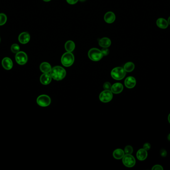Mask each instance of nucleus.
Masks as SVG:
<instances>
[{"label":"nucleus","instance_id":"nucleus-32","mask_svg":"<svg viewBox=\"0 0 170 170\" xmlns=\"http://www.w3.org/2000/svg\"><path fill=\"white\" fill-rule=\"evenodd\" d=\"M168 121L170 124V113L169 114V115L168 116Z\"/></svg>","mask_w":170,"mask_h":170},{"label":"nucleus","instance_id":"nucleus-7","mask_svg":"<svg viewBox=\"0 0 170 170\" xmlns=\"http://www.w3.org/2000/svg\"><path fill=\"white\" fill-rule=\"evenodd\" d=\"M113 94L110 90H104L102 92L99 96V99L103 103H108L112 100Z\"/></svg>","mask_w":170,"mask_h":170},{"label":"nucleus","instance_id":"nucleus-27","mask_svg":"<svg viewBox=\"0 0 170 170\" xmlns=\"http://www.w3.org/2000/svg\"><path fill=\"white\" fill-rule=\"evenodd\" d=\"M152 170H163V168L160 165H155L152 168Z\"/></svg>","mask_w":170,"mask_h":170},{"label":"nucleus","instance_id":"nucleus-31","mask_svg":"<svg viewBox=\"0 0 170 170\" xmlns=\"http://www.w3.org/2000/svg\"><path fill=\"white\" fill-rule=\"evenodd\" d=\"M168 23L169 25H170V17H169L168 19Z\"/></svg>","mask_w":170,"mask_h":170},{"label":"nucleus","instance_id":"nucleus-6","mask_svg":"<svg viewBox=\"0 0 170 170\" xmlns=\"http://www.w3.org/2000/svg\"><path fill=\"white\" fill-rule=\"evenodd\" d=\"M51 98L48 95L43 94L39 96L37 98V103L41 107L48 106L51 103Z\"/></svg>","mask_w":170,"mask_h":170},{"label":"nucleus","instance_id":"nucleus-24","mask_svg":"<svg viewBox=\"0 0 170 170\" xmlns=\"http://www.w3.org/2000/svg\"><path fill=\"white\" fill-rule=\"evenodd\" d=\"M133 151V149L130 145L126 146L124 148V153L126 154H131Z\"/></svg>","mask_w":170,"mask_h":170},{"label":"nucleus","instance_id":"nucleus-14","mask_svg":"<svg viewBox=\"0 0 170 170\" xmlns=\"http://www.w3.org/2000/svg\"><path fill=\"white\" fill-rule=\"evenodd\" d=\"M104 20L107 23H111L116 20V16L112 12H107L104 16Z\"/></svg>","mask_w":170,"mask_h":170},{"label":"nucleus","instance_id":"nucleus-26","mask_svg":"<svg viewBox=\"0 0 170 170\" xmlns=\"http://www.w3.org/2000/svg\"><path fill=\"white\" fill-rule=\"evenodd\" d=\"M104 90H111V85L109 82H106L104 84Z\"/></svg>","mask_w":170,"mask_h":170},{"label":"nucleus","instance_id":"nucleus-11","mask_svg":"<svg viewBox=\"0 0 170 170\" xmlns=\"http://www.w3.org/2000/svg\"><path fill=\"white\" fill-rule=\"evenodd\" d=\"M123 86L122 84L119 82L116 83L111 85V90L112 92V93L119 94L121 93L123 91Z\"/></svg>","mask_w":170,"mask_h":170},{"label":"nucleus","instance_id":"nucleus-13","mask_svg":"<svg viewBox=\"0 0 170 170\" xmlns=\"http://www.w3.org/2000/svg\"><path fill=\"white\" fill-rule=\"evenodd\" d=\"M30 40V34L27 32H23L18 36V40L22 44H25Z\"/></svg>","mask_w":170,"mask_h":170},{"label":"nucleus","instance_id":"nucleus-30","mask_svg":"<svg viewBox=\"0 0 170 170\" xmlns=\"http://www.w3.org/2000/svg\"><path fill=\"white\" fill-rule=\"evenodd\" d=\"M160 154L162 157H166L167 155V151L165 149H162V150H161Z\"/></svg>","mask_w":170,"mask_h":170},{"label":"nucleus","instance_id":"nucleus-25","mask_svg":"<svg viewBox=\"0 0 170 170\" xmlns=\"http://www.w3.org/2000/svg\"><path fill=\"white\" fill-rule=\"evenodd\" d=\"M101 52H102V55L103 57L104 56H107V55H109V50L107 47H104L102 48V50H101Z\"/></svg>","mask_w":170,"mask_h":170},{"label":"nucleus","instance_id":"nucleus-8","mask_svg":"<svg viewBox=\"0 0 170 170\" xmlns=\"http://www.w3.org/2000/svg\"><path fill=\"white\" fill-rule=\"evenodd\" d=\"M15 59L17 63L20 65H24L28 60V55L23 52H19L16 53Z\"/></svg>","mask_w":170,"mask_h":170},{"label":"nucleus","instance_id":"nucleus-4","mask_svg":"<svg viewBox=\"0 0 170 170\" xmlns=\"http://www.w3.org/2000/svg\"><path fill=\"white\" fill-rule=\"evenodd\" d=\"M88 57L91 60L97 62L102 59L103 55L101 50L97 48H92L88 52Z\"/></svg>","mask_w":170,"mask_h":170},{"label":"nucleus","instance_id":"nucleus-36","mask_svg":"<svg viewBox=\"0 0 170 170\" xmlns=\"http://www.w3.org/2000/svg\"><path fill=\"white\" fill-rule=\"evenodd\" d=\"M0 41H1V39H0Z\"/></svg>","mask_w":170,"mask_h":170},{"label":"nucleus","instance_id":"nucleus-17","mask_svg":"<svg viewBox=\"0 0 170 170\" xmlns=\"http://www.w3.org/2000/svg\"><path fill=\"white\" fill-rule=\"evenodd\" d=\"M40 69L43 73H49L51 72L52 68L51 65L49 63L44 62L40 65Z\"/></svg>","mask_w":170,"mask_h":170},{"label":"nucleus","instance_id":"nucleus-3","mask_svg":"<svg viewBox=\"0 0 170 170\" xmlns=\"http://www.w3.org/2000/svg\"><path fill=\"white\" fill-rule=\"evenodd\" d=\"M74 56L71 52L64 53L61 57V63L65 67H71L74 62Z\"/></svg>","mask_w":170,"mask_h":170},{"label":"nucleus","instance_id":"nucleus-23","mask_svg":"<svg viewBox=\"0 0 170 170\" xmlns=\"http://www.w3.org/2000/svg\"><path fill=\"white\" fill-rule=\"evenodd\" d=\"M20 47L18 44H13L11 47V50L14 53H17L20 52Z\"/></svg>","mask_w":170,"mask_h":170},{"label":"nucleus","instance_id":"nucleus-19","mask_svg":"<svg viewBox=\"0 0 170 170\" xmlns=\"http://www.w3.org/2000/svg\"><path fill=\"white\" fill-rule=\"evenodd\" d=\"M124 155L125 154L124 151L121 149H117L113 152V157L117 160H120L121 159H122Z\"/></svg>","mask_w":170,"mask_h":170},{"label":"nucleus","instance_id":"nucleus-22","mask_svg":"<svg viewBox=\"0 0 170 170\" xmlns=\"http://www.w3.org/2000/svg\"><path fill=\"white\" fill-rule=\"evenodd\" d=\"M7 18L4 13H0V25H3L7 22Z\"/></svg>","mask_w":170,"mask_h":170},{"label":"nucleus","instance_id":"nucleus-20","mask_svg":"<svg viewBox=\"0 0 170 170\" xmlns=\"http://www.w3.org/2000/svg\"><path fill=\"white\" fill-rule=\"evenodd\" d=\"M75 48V45L73 41L68 40L65 44V48L67 52H72Z\"/></svg>","mask_w":170,"mask_h":170},{"label":"nucleus","instance_id":"nucleus-15","mask_svg":"<svg viewBox=\"0 0 170 170\" xmlns=\"http://www.w3.org/2000/svg\"><path fill=\"white\" fill-rule=\"evenodd\" d=\"M148 153L147 151L143 148L140 149L137 151L136 154V157L137 159L140 161H144L147 158Z\"/></svg>","mask_w":170,"mask_h":170},{"label":"nucleus","instance_id":"nucleus-18","mask_svg":"<svg viewBox=\"0 0 170 170\" xmlns=\"http://www.w3.org/2000/svg\"><path fill=\"white\" fill-rule=\"evenodd\" d=\"M99 46L102 47H109L111 45V40L107 38H103L99 40Z\"/></svg>","mask_w":170,"mask_h":170},{"label":"nucleus","instance_id":"nucleus-35","mask_svg":"<svg viewBox=\"0 0 170 170\" xmlns=\"http://www.w3.org/2000/svg\"><path fill=\"white\" fill-rule=\"evenodd\" d=\"M81 2H85V1H86V0H79Z\"/></svg>","mask_w":170,"mask_h":170},{"label":"nucleus","instance_id":"nucleus-21","mask_svg":"<svg viewBox=\"0 0 170 170\" xmlns=\"http://www.w3.org/2000/svg\"><path fill=\"white\" fill-rule=\"evenodd\" d=\"M123 69L126 72H130L135 69V65L132 62H128L124 64Z\"/></svg>","mask_w":170,"mask_h":170},{"label":"nucleus","instance_id":"nucleus-16","mask_svg":"<svg viewBox=\"0 0 170 170\" xmlns=\"http://www.w3.org/2000/svg\"><path fill=\"white\" fill-rule=\"evenodd\" d=\"M156 24L159 28L161 29H166L168 27L169 23L166 19L164 18H159L156 21Z\"/></svg>","mask_w":170,"mask_h":170},{"label":"nucleus","instance_id":"nucleus-10","mask_svg":"<svg viewBox=\"0 0 170 170\" xmlns=\"http://www.w3.org/2000/svg\"><path fill=\"white\" fill-rule=\"evenodd\" d=\"M136 84V80L133 76L127 77L124 81V84L128 89H132L135 87Z\"/></svg>","mask_w":170,"mask_h":170},{"label":"nucleus","instance_id":"nucleus-33","mask_svg":"<svg viewBox=\"0 0 170 170\" xmlns=\"http://www.w3.org/2000/svg\"><path fill=\"white\" fill-rule=\"evenodd\" d=\"M168 139L169 141H170V133L168 136Z\"/></svg>","mask_w":170,"mask_h":170},{"label":"nucleus","instance_id":"nucleus-28","mask_svg":"<svg viewBox=\"0 0 170 170\" xmlns=\"http://www.w3.org/2000/svg\"><path fill=\"white\" fill-rule=\"evenodd\" d=\"M151 148V145L149 143H146L144 144L143 145V149H145V150H146V151H148V150H150V149Z\"/></svg>","mask_w":170,"mask_h":170},{"label":"nucleus","instance_id":"nucleus-9","mask_svg":"<svg viewBox=\"0 0 170 170\" xmlns=\"http://www.w3.org/2000/svg\"><path fill=\"white\" fill-rule=\"evenodd\" d=\"M52 77L49 73H43L40 77V81L43 85H47L51 82Z\"/></svg>","mask_w":170,"mask_h":170},{"label":"nucleus","instance_id":"nucleus-2","mask_svg":"<svg viewBox=\"0 0 170 170\" xmlns=\"http://www.w3.org/2000/svg\"><path fill=\"white\" fill-rule=\"evenodd\" d=\"M126 75V72L121 67H115L111 72V76L115 80H121L124 79Z\"/></svg>","mask_w":170,"mask_h":170},{"label":"nucleus","instance_id":"nucleus-34","mask_svg":"<svg viewBox=\"0 0 170 170\" xmlns=\"http://www.w3.org/2000/svg\"><path fill=\"white\" fill-rule=\"evenodd\" d=\"M44 2H49L51 0H43Z\"/></svg>","mask_w":170,"mask_h":170},{"label":"nucleus","instance_id":"nucleus-5","mask_svg":"<svg viewBox=\"0 0 170 170\" xmlns=\"http://www.w3.org/2000/svg\"><path fill=\"white\" fill-rule=\"evenodd\" d=\"M122 163L126 167L131 168L135 165L136 160L131 154H126L122 158Z\"/></svg>","mask_w":170,"mask_h":170},{"label":"nucleus","instance_id":"nucleus-12","mask_svg":"<svg viewBox=\"0 0 170 170\" xmlns=\"http://www.w3.org/2000/svg\"><path fill=\"white\" fill-rule=\"evenodd\" d=\"M2 66L6 70H10L12 69L13 66V63L11 59L9 57H5L2 60Z\"/></svg>","mask_w":170,"mask_h":170},{"label":"nucleus","instance_id":"nucleus-29","mask_svg":"<svg viewBox=\"0 0 170 170\" xmlns=\"http://www.w3.org/2000/svg\"><path fill=\"white\" fill-rule=\"evenodd\" d=\"M68 4L70 5H74L78 2L79 0H66Z\"/></svg>","mask_w":170,"mask_h":170},{"label":"nucleus","instance_id":"nucleus-1","mask_svg":"<svg viewBox=\"0 0 170 170\" xmlns=\"http://www.w3.org/2000/svg\"><path fill=\"white\" fill-rule=\"evenodd\" d=\"M50 74L53 79L59 81L64 79L66 76V72L62 67L56 66L52 69Z\"/></svg>","mask_w":170,"mask_h":170}]
</instances>
